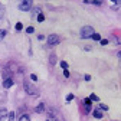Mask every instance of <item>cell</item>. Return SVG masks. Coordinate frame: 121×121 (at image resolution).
<instances>
[{"mask_svg":"<svg viewBox=\"0 0 121 121\" xmlns=\"http://www.w3.org/2000/svg\"><path fill=\"white\" fill-rule=\"evenodd\" d=\"M6 115H7V110L6 108H0V120L6 118Z\"/></svg>","mask_w":121,"mask_h":121,"instance_id":"7","label":"cell"},{"mask_svg":"<svg viewBox=\"0 0 121 121\" xmlns=\"http://www.w3.org/2000/svg\"><path fill=\"white\" fill-rule=\"evenodd\" d=\"M64 75L68 78V77H69V71H68V69H64Z\"/></svg>","mask_w":121,"mask_h":121,"instance_id":"21","label":"cell"},{"mask_svg":"<svg viewBox=\"0 0 121 121\" xmlns=\"http://www.w3.org/2000/svg\"><path fill=\"white\" fill-rule=\"evenodd\" d=\"M30 78H32V81H36V79H38V77H36V75H33V73L30 75Z\"/></svg>","mask_w":121,"mask_h":121,"instance_id":"24","label":"cell"},{"mask_svg":"<svg viewBox=\"0 0 121 121\" xmlns=\"http://www.w3.org/2000/svg\"><path fill=\"white\" fill-rule=\"evenodd\" d=\"M12 85H13V79H12V78H9V79H4V81H3V86H4L6 89H9Z\"/></svg>","mask_w":121,"mask_h":121,"instance_id":"5","label":"cell"},{"mask_svg":"<svg viewBox=\"0 0 121 121\" xmlns=\"http://www.w3.org/2000/svg\"><path fill=\"white\" fill-rule=\"evenodd\" d=\"M19 121H30V117H29L27 114H23V115L19 118Z\"/></svg>","mask_w":121,"mask_h":121,"instance_id":"10","label":"cell"},{"mask_svg":"<svg viewBox=\"0 0 121 121\" xmlns=\"http://www.w3.org/2000/svg\"><path fill=\"white\" fill-rule=\"evenodd\" d=\"M46 121H58V120H56V117H53V115H49Z\"/></svg>","mask_w":121,"mask_h":121,"instance_id":"17","label":"cell"},{"mask_svg":"<svg viewBox=\"0 0 121 121\" xmlns=\"http://www.w3.org/2000/svg\"><path fill=\"white\" fill-rule=\"evenodd\" d=\"M66 99H68V101H71V99H73V94H69V95L66 97Z\"/></svg>","mask_w":121,"mask_h":121,"instance_id":"22","label":"cell"},{"mask_svg":"<svg viewBox=\"0 0 121 121\" xmlns=\"http://www.w3.org/2000/svg\"><path fill=\"white\" fill-rule=\"evenodd\" d=\"M101 43H102V45H107V43H108V40H107V39H102V40H101Z\"/></svg>","mask_w":121,"mask_h":121,"instance_id":"25","label":"cell"},{"mask_svg":"<svg viewBox=\"0 0 121 121\" xmlns=\"http://www.w3.org/2000/svg\"><path fill=\"white\" fill-rule=\"evenodd\" d=\"M35 111H36V112H39V114H40V112H45V104H42V102H40L38 107L35 108Z\"/></svg>","mask_w":121,"mask_h":121,"instance_id":"6","label":"cell"},{"mask_svg":"<svg viewBox=\"0 0 121 121\" xmlns=\"http://www.w3.org/2000/svg\"><path fill=\"white\" fill-rule=\"evenodd\" d=\"M25 91L27 94H35V88L32 84H29V82H25Z\"/></svg>","mask_w":121,"mask_h":121,"instance_id":"4","label":"cell"},{"mask_svg":"<svg viewBox=\"0 0 121 121\" xmlns=\"http://www.w3.org/2000/svg\"><path fill=\"white\" fill-rule=\"evenodd\" d=\"M60 66H62L64 69H68V64L66 62H60Z\"/></svg>","mask_w":121,"mask_h":121,"instance_id":"20","label":"cell"},{"mask_svg":"<svg viewBox=\"0 0 121 121\" xmlns=\"http://www.w3.org/2000/svg\"><path fill=\"white\" fill-rule=\"evenodd\" d=\"M38 39H39V40H43V39H45V36H43V35H39V36H38Z\"/></svg>","mask_w":121,"mask_h":121,"instance_id":"26","label":"cell"},{"mask_svg":"<svg viewBox=\"0 0 121 121\" xmlns=\"http://www.w3.org/2000/svg\"><path fill=\"white\" fill-rule=\"evenodd\" d=\"M36 19H38V22H43V20H45V16H43V14L40 13V14H39V16L36 17Z\"/></svg>","mask_w":121,"mask_h":121,"instance_id":"15","label":"cell"},{"mask_svg":"<svg viewBox=\"0 0 121 121\" xmlns=\"http://www.w3.org/2000/svg\"><path fill=\"white\" fill-rule=\"evenodd\" d=\"M49 64H51V65H55V64H56V55H55V53H52V55L49 56Z\"/></svg>","mask_w":121,"mask_h":121,"instance_id":"8","label":"cell"},{"mask_svg":"<svg viewBox=\"0 0 121 121\" xmlns=\"http://www.w3.org/2000/svg\"><path fill=\"white\" fill-rule=\"evenodd\" d=\"M32 2L30 0H25V2H20L19 4H17V7H19V10H22V12H29L30 9H32Z\"/></svg>","mask_w":121,"mask_h":121,"instance_id":"2","label":"cell"},{"mask_svg":"<svg viewBox=\"0 0 121 121\" xmlns=\"http://www.w3.org/2000/svg\"><path fill=\"white\" fill-rule=\"evenodd\" d=\"M89 99H91V101H98V97H97L95 94H91V95H89Z\"/></svg>","mask_w":121,"mask_h":121,"instance_id":"14","label":"cell"},{"mask_svg":"<svg viewBox=\"0 0 121 121\" xmlns=\"http://www.w3.org/2000/svg\"><path fill=\"white\" fill-rule=\"evenodd\" d=\"M6 36V30H0V40H3Z\"/></svg>","mask_w":121,"mask_h":121,"instance_id":"13","label":"cell"},{"mask_svg":"<svg viewBox=\"0 0 121 121\" xmlns=\"http://www.w3.org/2000/svg\"><path fill=\"white\" fill-rule=\"evenodd\" d=\"M60 42V38L58 35H49L48 36V43L51 45V46H53V45H58Z\"/></svg>","mask_w":121,"mask_h":121,"instance_id":"3","label":"cell"},{"mask_svg":"<svg viewBox=\"0 0 121 121\" xmlns=\"http://www.w3.org/2000/svg\"><path fill=\"white\" fill-rule=\"evenodd\" d=\"M33 30H35V29H33L32 26H29V27L26 29V32H27V33H33Z\"/></svg>","mask_w":121,"mask_h":121,"instance_id":"18","label":"cell"},{"mask_svg":"<svg viewBox=\"0 0 121 121\" xmlns=\"http://www.w3.org/2000/svg\"><path fill=\"white\" fill-rule=\"evenodd\" d=\"M14 29H16V30H22L23 29V25L19 22V23H16V26H14Z\"/></svg>","mask_w":121,"mask_h":121,"instance_id":"11","label":"cell"},{"mask_svg":"<svg viewBox=\"0 0 121 121\" xmlns=\"http://www.w3.org/2000/svg\"><path fill=\"white\" fill-rule=\"evenodd\" d=\"M91 38H92L94 40H101V36H99L98 33H94V35H92V36H91Z\"/></svg>","mask_w":121,"mask_h":121,"instance_id":"12","label":"cell"},{"mask_svg":"<svg viewBox=\"0 0 121 121\" xmlns=\"http://www.w3.org/2000/svg\"><path fill=\"white\" fill-rule=\"evenodd\" d=\"M99 108H101L102 111H107V110H108V107H107L105 104H101V105H99Z\"/></svg>","mask_w":121,"mask_h":121,"instance_id":"16","label":"cell"},{"mask_svg":"<svg viewBox=\"0 0 121 121\" xmlns=\"http://www.w3.org/2000/svg\"><path fill=\"white\" fill-rule=\"evenodd\" d=\"M7 117H9V120H13L14 118V112H7Z\"/></svg>","mask_w":121,"mask_h":121,"instance_id":"19","label":"cell"},{"mask_svg":"<svg viewBox=\"0 0 121 121\" xmlns=\"http://www.w3.org/2000/svg\"><path fill=\"white\" fill-rule=\"evenodd\" d=\"M92 35H94V29L91 27V26H85V27L81 29V36H82V39H89Z\"/></svg>","mask_w":121,"mask_h":121,"instance_id":"1","label":"cell"},{"mask_svg":"<svg viewBox=\"0 0 121 121\" xmlns=\"http://www.w3.org/2000/svg\"><path fill=\"white\" fill-rule=\"evenodd\" d=\"M3 16H4V10H3V9H0V19H2Z\"/></svg>","mask_w":121,"mask_h":121,"instance_id":"23","label":"cell"},{"mask_svg":"<svg viewBox=\"0 0 121 121\" xmlns=\"http://www.w3.org/2000/svg\"><path fill=\"white\" fill-rule=\"evenodd\" d=\"M94 117H95V118H102V111L95 110V111H94Z\"/></svg>","mask_w":121,"mask_h":121,"instance_id":"9","label":"cell"}]
</instances>
